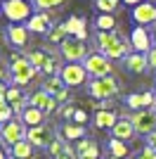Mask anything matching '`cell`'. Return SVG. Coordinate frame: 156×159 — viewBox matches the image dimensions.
I'll list each match as a JSON object with an SVG mask.
<instances>
[{
  "mask_svg": "<svg viewBox=\"0 0 156 159\" xmlns=\"http://www.w3.org/2000/svg\"><path fill=\"white\" fill-rule=\"evenodd\" d=\"M97 48L109 60H125L130 55V40L118 31H97Z\"/></svg>",
  "mask_w": 156,
  "mask_h": 159,
  "instance_id": "1",
  "label": "cell"
},
{
  "mask_svg": "<svg viewBox=\"0 0 156 159\" xmlns=\"http://www.w3.org/2000/svg\"><path fill=\"white\" fill-rule=\"evenodd\" d=\"M88 90L95 100H111L118 95V81L114 76H102V79H90Z\"/></svg>",
  "mask_w": 156,
  "mask_h": 159,
  "instance_id": "2",
  "label": "cell"
},
{
  "mask_svg": "<svg viewBox=\"0 0 156 159\" xmlns=\"http://www.w3.org/2000/svg\"><path fill=\"white\" fill-rule=\"evenodd\" d=\"M83 66L88 69V74H90L92 79H102V76H111V71H114V66H111V60L106 57V55H102L97 50V52H90L88 57L83 60Z\"/></svg>",
  "mask_w": 156,
  "mask_h": 159,
  "instance_id": "3",
  "label": "cell"
},
{
  "mask_svg": "<svg viewBox=\"0 0 156 159\" xmlns=\"http://www.w3.org/2000/svg\"><path fill=\"white\" fill-rule=\"evenodd\" d=\"M59 55L64 57L66 62H83L88 57V45H85V40L76 38V36H69V38L59 45Z\"/></svg>",
  "mask_w": 156,
  "mask_h": 159,
  "instance_id": "4",
  "label": "cell"
},
{
  "mask_svg": "<svg viewBox=\"0 0 156 159\" xmlns=\"http://www.w3.org/2000/svg\"><path fill=\"white\" fill-rule=\"evenodd\" d=\"M59 76H62V81L66 83V88H78L88 81L90 74H88V69L83 66V62H69V64L62 66Z\"/></svg>",
  "mask_w": 156,
  "mask_h": 159,
  "instance_id": "5",
  "label": "cell"
},
{
  "mask_svg": "<svg viewBox=\"0 0 156 159\" xmlns=\"http://www.w3.org/2000/svg\"><path fill=\"white\" fill-rule=\"evenodd\" d=\"M2 12L12 24H19V21H28L33 17L31 14V2L28 0H5L2 2Z\"/></svg>",
  "mask_w": 156,
  "mask_h": 159,
  "instance_id": "6",
  "label": "cell"
},
{
  "mask_svg": "<svg viewBox=\"0 0 156 159\" xmlns=\"http://www.w3.org/2000/svg\"><path fill=\"white\" fill-rule=\"evenodd\" d=\"M10 71H12V83H14V86H26V83H31V81L36 79L38 69L26 60V57H21L19 62H14V64H12Z\"/></svg>",
  "mask_w": 156,
  "mask_h": 159,
  "instance_id": "7",
  "label": "cell"
},
{
  "mask_svg": "<svg viewBox=\"0 0 156 159\" xmlns=\"http://www.w3.org/2000/svg\"><path fill=\"white\" fill-rule=\"evenodd\" d=\"M2 143H7V145L12 147L17 145L19 140H26V131H28V126H26L21 119H12V121H7V124H2Z\"/></svg>",
  "mask_w": 156,
  "mask_h": 159,
  "instance_id": "8",
  "label": "cell"
},
{
  "mask_svg": "<svg viewBox=\"0 0 156 159\" xmlns=\"http://www.w3.org/2000/svg\"><path fill=\"white\" fill-rule=\"evenodd\" d=\"M54 138H57L54 131H52L50 126H45V124H43V126H33V128L26 131V140H28L33 147H43V150H47Z\"/></svg>",
  "mask_w": 156,
  "mask_h": 159,
  "instance_id": "9",
  "label": "cell"
},
{
  "mask_svg": "<svg viewBox=\"0 0 156 159\" xmlns=\"http://www.w3.org/2000/svg\"><path fill=\"white\" fill-rule=\"evenodd\" d=\"M130 119H132L135 131L140 133V135H149V133L156 131V112L154 109H140V112H135Z\"/></svg>",
  "mask_w": 156,
  "mask_h": 159,
  "instance_id": "10",
  "label": "cell"
},
{
  "mask_svg": "<svg viewBox=\"0 0 156 159\" xmlns=\"http://www.w3.org/2000/svg\"><path fill=\"white\" fill-rule=\"evenodd\" d=\"M132 19H135L137 26H154L156 24V5L154 2H140L132 10Z\"/></svg>",
  "mask_w": 156,
  "mask_h": 159,
  "instance_id": "11",
  "label": "cell"
},
{
  "mask_svg": "<svg viewBox=\"0 0 156 159\" xmlns=\"http://www.w3.org/2000/svg\"><path fill=\"white\" fill-rule=\"evenodd\" d=\"M130 45H132L135 52H144V55L154 48V38L149 36L147 26H135L132 29V33H130Z\"/></svg>",
  "mask_w": 156,
  "mask_h": 159,
  "instance_id": "12",
  "label": "cell"
},
{
  "mask_svg": "<svg viewBox=\"0 0 156 159\" xmlns=\"http://www.w3.org/2000/svg\"><path fill=\"white\" fill-rule=\"evenodd\" d=\"M28 102H31V107H38V109H43L45 114L54 112V109H57V105H59L57 98H54V95H50L47 90H43V88H40V90H36L33 95H28Z\"/></svg>",
  "mask_w": 156,
  "mask_h": 159,
  "instance_id": "13",
  "label": "cell"
},
{
  "mask_svg": "<svg viewBox=\"0 0 156 159\" xmlns=\"http://www.w3.org/2000/svg\"><path fill=\"white\" fill-rule=\"evenodd\" d=\"M26 29L43 36V33H50L54 26H52V19H50V14H47V12H36L31 19L26 21Z\"/></svg>",
  "mask_w": 156,
  "mask_h": 159,
  "instance_id": "14",
  "label": "cell"
},
{
  "mask_svg": "<svg viewBox=\"0 0 156 159\" xmlns=\"http://www.w3.org/2000/svg\"><path fill=\"white\" fill-rule=\"evenodd\" d=\"M135 124H132V119H118L116 121V126L111 128V138H118V140H123V143H128V140L135 138Z\"/></svg>",
  "mask_w": 156,
  "mask_h": 159,
  "instance_id": "15",
  "label": "cell"
},
{
  "mask_svg": "<svg viewBox=\"0 0 156 159\" xmlns=\"http://www.w3.org/2000/svg\"><path fill=\"white\" fill-rule=\"evenodd\" d=\"M123 64H125V69H128V71H132V74H142V71H147V69H149L147 55H144V52H135V50H132V52L123 60Z\"/></svg>",
  "mask_w": 156,
  "mask_h": 159,
  "instance_id": "16",
  "label": "cell"
},
{
  "mask_svg": "<svg viewBox=\"0 0 156 159\" xmlns=\"http://www.w3.org/2000/svg\"><path fill=\"white\" fill-rule=\"evenodd\" d=\"M76 154L78 159H99V145L90 138H83L76 145Z\"/></svg>",
  "mask_w": 156,
  "mask_h": 159,
  "instance_id": "17",
  "label": "cell"
},
{
  "mask_svg": "<svg viewBox=\"0 0 156 159\" xmlns=\"http://www.w3.org/2000/svg\"><path fill=\"white\" fill-rule=\"evenodd\" d=\"M7 40L14 48H26V43H28V29L21 26V24H12L7 29Z\"/></svg>",
  "mask_w": 156,
  "mask_h": 159,
  "instance_id": "18",
  "label": "cell"
},
{
  "mask_svg": "<svg viewBox=\"0 0 156 159\" xmlns=\"http://www.w3.org/2000/svg\"><path fill=\"white\" fill-rule=\"evenodd\" d=\"M19 119L24 121L28 128H33V126H43V121H45V112L43 109H38V107H26L24 112L19 114Z\"/></svg>",
  "mask_w": 156,
  "mask_h": 159,
  "instance_id": "19",
  "label": "cell"
},
{
  "mask_svg": "<svg viewBox=\"0 0 156 159\" xmlns=\"http://www.w3.org/2000/svg\"><path fill=\"white\" fill-rule=\"evenodd\" d=\"M66 29H69V36L88 40V24H85V19H80V17H69V19H66Z\"/></svg>",
  "mask_w": 156,
  "mask_h": 159,
  "instance_id": "20",
  "label": "cell"
},
{
  "mask_svg": "<svg viewBox=\"0 0 156 159\" xmlns=\"http://www.w3.org/2000/svg\"><path fill=\"white\" fill-rule=\"evenodd\" d=\"M116 121H118V116L111 109H97V114H95V126L97 128H109L111 131L116 126Z\"/></svg>",
  "mask_w": 156,
  "mask_h": 159,
  "instance_id": "21",
  "label": "cell"
},
{
  "mask_svg": "<svg viewBox=\"0 0 156 159\" xmlns=\"http://www.w3.org/2000/svg\"><path fill=\"white\" fill-rule=\"evenodd\" d=\"M59 135L69 143V140H83L85 138V126H80V124H64L62 126V131H59Z\"/></svg>",
  "mask_w": 156,
  "mask_h": 159,
  "instance_id": "22",
  "label": "cell"
},
{
  "mask_svg": "<svg viewBox=\"0 0 156 159\" xmlns=\"http://www.w3.org/2000/svg\"><path fill=\"white\" fill-rule=\"evenodd\" d=\"M62 55H57V52H52V55H47V60H45V64H43V69L40 71L43 74H47V76H57L59 71H62Z\"/></svg>",
  "mask_w": 156,
  "mask_h": 159,
  "instance_id": "23",
  "label": "cell"
},
{
  "mask_svg": "<svg viewBox=\"0 0 156 159\" xmlns=\"http://www.w3.org/2000/svg\"><path fill=\"white\" fill-rule=\"evenodd\" d=\"M10 154H12L14 159H31L33 157V145L28 140H19L17 145L10 147Z\"/></svg>",
  "mask_w": 156,
  "mask_h": 159,
  "instance_id": "24",
  "label": "cell"
},
{
  "mask_svg": "<svg viewBox=\"0 0 156 159\" xmlns=\"http://www.w3.org/2000/svg\"><path fill=\"white\" fill-rule=\"evenodd\" d=\"M66 38H69V29H66V21H64V24H57V26H54L50 33H47V43H50V45H62Z\"/></svg>",
  "mask_w": 156,
  "mask_h": 159,
  "instance_id": "25",
  "label": "cell"
},
{
  "mask_svg": "<svg viewBox=\"0 0 156 159\" xmlns=\"http://www.w3.org/2000/svg\"><path fill=\"white\" fill-rule=\"evenodd\" d=\"M43 90H47L50 95H54V98H57L59 93H64V90H66V83L62 81V76H59V74H57V76H47V81L43 83Z\"/></svg>",
  "mask_w": 156,
  "mask_h": 159,
  "instance_id": "26",
  "label": "cell"
},
{
  "mask_svg": "<svg viewBox=\"0 0 156 159\" xmlns=\"http://www.w3.org/2000/svg\"><path fill=\"white\" fill-rule=\"evenodd\" d=\"M95 29H97V31H116V17L102 12L97 19H95Z\"/></svg>",
  "mask_w": 156,
  "mask_h": 159,
  "instance_id": "27",
  "label": "cell"
},
{
  "mask_svg": "<svg viewBox=\"0 0 156 159\" xmlns=\"http://www.w3.org/2000/svg\"><path fill=\"white\" fill-rule=\"evenodd\" d=\"M109 152H111V157H116V159H125L128 157V145L118 138H111L109 140Z\"/></svg>",
  "mask_w": 156,
  "mask_h": 159,
  "instance_id": "28",
  "label": "cell"
},
{
  "mask_svg": "<svg viewBox=\"0 0 156 159\" xmlns=\"http://www.w3.org/2000/svg\"><path fill=\"white\" fill-rule=\"evenodd\" d=\"M5 100L10 102V105H19V102H26L28 98L21 93V86H10L7 93H5Z\"/></svg>",
  "mask_w": 156,
  "mask_h": 159,
  "instance_id": "29",
  "label": "cell"
},
{
  "mask_svg": "<svg viewBox=\"0 0 156 159\" xmlns=\"http://www.w3.org/2000/svg\"><path fill=\"white\" fill-rule=\"evenodd\" d=\"M24 57H26V60H28V62H31V64L36 66L38 71H40V69H43V64H45V60H47V55L43 52V50H33V52H28V50H24Z\"/></svg>",
  "mask_w": 156,
  "mask_h": 159,
  "instance_id": "30",
  "label": "cell"
},
{
  "mask_svg": "<svg viewBox=\"0 0 156 159\" xmlns=\"http://www.w3.org/2000/svg\"><path fill=\"white\" fill-rule=\"evenodd\" d=\"M12 114H14L12 105H10L7 100H2V102H0V124H7V121H12V119H14Z\"/></svg>",
  "mask_w": 156,
  "mask_h": 159,
  "instance_id": "31",
  "label": "cell"
},
{
  "mask_svg": "<svg viewBox=\"0 0 156 159\" xmlns=\"http://www.w3.org/2000/svg\"><path fill=\"white\" fill-rule=\"evenodd\" d=\"M125 105H128L130 109H135V112H140V109L144 107L142 93H132V95H128V98H125Z\"/></svg>",
  "mask_w": 156,
  "mask_h": 159,
  "instance_id": "32",
  "label": "cell"
},
{
  "mask_svg": "<svg viewBox=\"0 0 156 159\" xmlns=\"http://www.w3.org/2000/svg\"><path fill=\"white\" fill-rule=\"evenodd\" d=\"M64 0H33V7L38 12H45V10H52V7H59Z\"/></svg>",
  "mask_w": 156,
  "mask_h": 159,
  "instance_id": "33",
  "label": "cell"
},
{
  "mask_svg": "<svg viewBox=\"0 0 156 159\" xmlns=\"http://www.w3.org/2000/svg\"><path fill=\"white\" fill-rule=\"evenodd\" d=\"M95 7H97L99 12H104V14H111V12H116L118 5H114L111 0H95Z\"/></svg>",
  "mask_w": 156,
  "mask_h": 159,
  "instance_id": "34",
  "label": "cell"
},
{
  "mask_svg": "<svg viewBox=\"0 0 156 159\" xmlns=\"http://www.w3.org/2000/svg\"><path fill=\"white\" fill-rule=\"evenodd\" d=\"M59 114H62L64 119H73V114H76V107H73V105H64L62 109H59Z\"/></svg>",
  "mask_w": 156,
  "mask_h": 159,
  "instance_id": "35",
  "label": "cell"
},
{
  "mask_svg": "<svg viewBox=\"0 0 156 159\" xmlns=\"http://www.w3.org/2000/svg\"><path fill=\"white\" fill-rule=\"evenodd\" d=\"M85 121H88V112H85V109H76V114H73V124H80V126H83Z\"/></svg>",
  "mask_w": 156,
  "mask_h": 159,
  "instance_id": "36",
  "label": "cell"
},
{
  "mask_svg": "<svg viewBox=\"0 0 156 159\" xmlns=\"http://www.w3.org/2000/svg\"><path fill=\"white\" fill-rule=\"evenodd\" d=\"M147 62H149V71H156V45L147 52Z\"/></svg>",
  "mask_w": 156,
  "mask_h": 159,
  "instance_id": "37",
  "label": "cell"
},
{
  "mask_svg": "<svg viewBox=\"0 0 156 159\" xmlns=\"http://www.w3.org/2000/svg\"><path fill=\"white\" fill-rule=\"evenodd\" d=\"M140 159H156V150L147 145V147L142 150V154H140Z\"/></svg>",
  "mask_w": 156,
  "mask_h": 159,
  "instance_id": "38",
  "label": "cell"
},
{
  "mask_svg": "<svg viewBox=\"0 0 156 159\" xmlns=\"http://www.w3.org/2000/svg\"><path fill=\"white\" fill-rule=\"evenodd\" d=\"M57 159H78V154H76V150H71V147H66L64 152L59 154Z\"/></svg>",
  "mask_w": 156,
  "mask_h": 159,
  "instance_id": "39",
  "label": "cell"
},
{
  "mask_svg": "<svg viewBox=\"0 0 156 159\" xmlns=\"http://www.w3.org/2000/svg\"><path fill=\"white\" fill-rule=\"evenodd\" d=\"M147 145H149V147H154V150H156V131L147 135Z\"/></svg>",
  "mask_w": 156,
  "mask_h": 159,
  "instance_id": "40",
  "label": "cell"
},
{
  "mask_svg": "<svg viewBox=\"0 0 156 159\" xmlns=\"http://www.w3.org/2000/svg\"><path fill=\"white\" fill-rule=\"evenodd\" d=\"M66 98H69V90H64V93H59V95H57V102H64Z\"/></svg>",
  "mask_w": 156,
  "mask_h": 159,
  "instance_id": "41",
  "label": "cell"
},
{
  "mask_svg": "<svg viewBox=\"0 0 156 159\" xmlns=\"http://www.w3.org/2000/svg\"><path fill=\"white\" fill-rule=\"evenodd\" d=\"M125 5H140V2H144V0H123Z\"/></svg>",
  "mask_w": 156,
  "mask_h": 159,
  "instance_id": "42",
  "label": "cell"
},
{
  "mask_svg": "<svg viewBox=\"0 0 156 159\" xmlns=\"http://www.w3.org/2000/svg\"><path fill=\"white\" fill-rule=\"evenodd\" d=\"M0 159H7V154H5V152H2V150H0Z\"/></svg>",
  "mask_w": 156,
  "mask_h": 159,
  "instance_id": "43",
  "label": "cell"
},
{
  "mask_svg": "<svg viewBox=\"0 0 156 159\" xmlns=\"http://www.w3.org/2000/svg\"><path fill=\"white\" fill-rule=\"evenodd\" d=\"M111 2H114V5H118V2H121V0H111Z\"/></svg>",
  "mask_w": 156,
  "mask_h": 159,
  "instance_id": "44",
  "label": "cell"
},
{
  "mask_svg": "<svg viewBox=\"0 0 156 159\" xmlns=\"http://www.w3.org/2000/svg\"><path fill=\"white\" fill-rule=\"evenodd\" d=\"M2 2H5V0H0V10H2Z\"/></svg>",
  "mask_w": 156,
  "mask_h": 159,
  "instance_id": "45",
  "label": "cell"
},
{
  "mask_svg": "<svg viewBox=\"0 0 156 159\" xmlns=\"http://www.w3.org/2000/svg\"><path fill=\"white\" fill-rule=\"evenodd\" d=\"M154 45H156V33H154Z\"/></svg>",
  "mask_w": 156,
  "mask_h": 159,
  "instance_id": "46",
  "label": "cell"
},
{
  "mask_svg": "<svg viewBox=\"0 0 156 159\" xmlns=\"http://www.w3.org/2000/svg\"><path fill=\"white\" fill-rule=\"evenodd\" d=\"M0 138H2V128H0Z\"/></svg>",
  "mask_w": 156,
  "mask_h": 159,
  "instance_id": "47",
  "label": "cell"
},
{
  "mask_svg": "<svg viewBox=\"0 0 156 159\" xmlns=\"http://www.w3.org/2000/svg\"><path fill=\"white\" fill-rule=\"evenodd\" d=\"M0 43H2V36H0Z\"/></svg>",
  "mask_w": 156,
  "mask_h": 159,
  "instance_id": "48",
  "label": "cell"
},
{
  "mask_svg": "<svg viewBox=\"0 0 156 159\" xmlns=\"http://www.w3.org/2000/svg\"><path fill=\"white\" fill-rule=\"evenodd\" d=\"M10 159H14V157H10Z\"/></svg>",
  "mask_w": 156,
  "mask_h": 159,
  "instance_id": "49",
  "label": "cell"
},
{
  "mask_svg": "<svg viewBox=\"0 0 156 159\" xmlns=\"http://www.w3.org/2000/svg\"><path fill=\"white\" fill-rule=\"evenodd\" d=\"M137 159H140V157H137Z\"/></svg>",
  "mask_w": 156,
  "mask_h": 159,
  "instance_id": "50",
  "label": "cell"
},
{
  "mask_svg": "<svg viewBox=\"0 0 156 159\" xmlns=\"http://www.w3.org/2000/svg\"><path fill=\"white\" fill-rule=\"evenodd\" d=\"M154 26H156V24H154Z\"/></svg>",
  "mask_w": 156,
  "mask_h": 159,
  "instance_id": "51",
  "label": "cell"
}]
</instances>
